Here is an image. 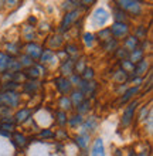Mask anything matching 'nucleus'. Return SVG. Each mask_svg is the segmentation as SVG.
Instances as JSON below:
<instances>
[{"label":"nucleus","mask_w":153,"mask_h":156,"mask_svg":"<svg viewBox=\"0 0 153 156\" xmlns=\"http://www.w3.org/2000/svg\"><path fill=\"white\" fill-rule=\"evenodd\" d=\"M68 98H70L71 104H72V108H77L79 104L85 99V97L82 95V92H81V91H78V90H75V88H74V90L71 91V94L68 95Z\"/></svg>","instance_id":"38"},{"label":"nucleus","mask_w":153,"mask_h":156,"mask_svg":"<svg viewBox=\"0 0 153 156\" xmlns=\"http://www.w3.org/2000/svg\"><path fill=\"white\" fill-rule=\"evenodd\" d=\"M149 29H150V27H148V26H146V23H139V24H136L135 27H132L130 34H133V36H135V37H136L139 41L146 40V38H149V36H148Z\"/></svg>","instance_id":"26"},{"label":"nucleus","mask_w":153,"mask_h":156,"mask_svg":"<svg viewBox=\"0 0 153 156\" xmlns=\"http://www.w3.org/2000/svg\"><path fill=\"white\" fill-rule=\"evenodd\" d=\"M99 47L102 48V51L103 53H106V54H113L116 51V50L120 47V41H118L116 38H109L108 41H105V43H101L99 44Z\"/></svg>","instance_id":"28"},{"label":"nucleus","mask_w":153,"mask_h":156,"mask_svg":"<svg viewBox=\"0 0 153 156\" xmlns=\"http://www.w3.org/2000/svg\"><path fill=\"white\" fill-rule=\"evenodd\" d=\"M88 67V61H87V55H84V54H81L77 60H75L74 62V74H81L85 68Z\"/></svg>","instance_id":"36"},{"label":"nucleus","mask_w":153,"mask_h":156,"mask_svg":"<svg viewBox=\"0 0 153 156\" xmlns=\"http://www.w3.org/2000/svg\"><path fill=\"white\" fill-rule=\"evenodd\" d=\"M108 19H109V13L102 7L96 9L95 12H94V14H92V21H94L96 26H99V29H102L103 26H105Z\"/></svg>","instance_id":"25"},{"label":"nucleus","mask_w":153,"mask_h":156,"mask_svg":"<svg viewBox=\"0 0 153 156\" xmlns=\"http://www.w3.org/2000/svg\"><path fill=\"white\" fill-rule=\"evenodd\" d=\"M113 4L116 7H119L120 10H123L129 16V19L141 17L145 12V6H143L145 3L141 0H116L113 2Z\"/></svg>","instance_id":"1"},{"label":"nucleus","mask_w":153,"mask_h":156,"mask_svg":"<svg viewBox=\"0 0 153 156\" xmlns=\"http://www.w3.org/2000/svg\"><path fill=\"white\" fill-rule=\"evenodd\" d=\"M74 62H75V60L70 57H67L62 61H60V64H58V75L60 77H65V78L71 77V75L74 74Z\"/></svg>","instance_id":"15"},{"label":"nucleus","mask_w":153,"mask_h":156,"mask_svg":"<svg viewBox=\"0 0 153 156\" xmlns=\"http://www.w3.org/2000/svg\"><path fill=\"white\" fill-rule=\"evenodd\" d=\"M23 95L20 91H12V92H0V107H7L13 111L23 107Z\"/></svg>","instance_id":"4"},{"label":"nucleus","mask_w":153,"mask_h":156,"mask_svg":"<svg viewBox=\"0 0 153 156\" xmlns=\"http://www.w3.org/2000/svg\"><path fill=\"white\" fill-rule=\"evenodd\" d=\"M53 85L60 95H70L71 91L74 90V87L71 85L70 80L65 77H60V75L53 78Z\"/></svg>","instance_id":"11"},{"label":"nucleus","mask_w":153,"mask_h":156,"mask_svg":"<svg viewBox=\"0 0 153 156\" xmlns=\"http://www.w3.org/2000/svg\"><path fill=\"white\" fill-rule=\"evenodd\" d=\"M13 77H14V73H10V71H4L0 74V84L2 82H9L13 81Z\"/></svg>","instance_id":"51"},{"label":"nucleus","mask_w":153,"mask_h":156,"mask_svg":"<svg viewBox=\"0 0 153 156\" xmlns=\"http://www.w3.org/2000/svg\"><path fill=\"white\" fill-rule=\"evenodd\" d=\"M21 48H23V43H20V41H9V43L4 44L2 51H4L12 58H17L21 54Z\"/></svg>","instance_id":"17"},{"label":"nucleus","mask_w":153,"mask_h":156,"mask_svg":"<svg viewBox=\"0 0 153 156\" xmlns=\"http://www.w3.org/2000/svg\"><path fill=\"white\" fill-rule=\"evenodd\" d=\"M92 107H94V101L89 98H85L82 101V102L79 104L77 108H74V112H77V114H79L81 116H87L91 114L92 111Z\"/></svg>","instance_id":"27"},{"label":"nucleus","mask_w":153,"mask_h":156,"mask_svg":"<svg viewBox=\"0 0 153 156\" xmlns=\"http://www.w3.org/2000/svg\"><path fill=\"white\" fill-rule=\"evenodd\" d=\"M95 37H96L98 44H101V43H105V41H108L109 38H112V34H111V30H109V27H102V29H99L95 33Z\"/></svg>","instance_id":"39"},{"label":"nucleus","mask_w":153,"mask_h":156,"mask_svg":"<svg viewBox=\"0 0 153 156\" xmlns=\"http://www.w3.org/2000/svg\"><path fill=\"white\" fill-rule=\"evenodd\" d=\"M13 109L7 107H0V118H6V116H12L13 115Z\"/></svg>","instance_id":"54"},{"label":"nucleus","mask_w":153,"mask_h":156,"mask_svg":"<svg viewBox=\"0 0 153 156\" xmlns=\"http://www.w3.org/2000/svg\"><path fill=\"white\" fill-rule=\"evenodd\" d=\"M143 129L145 132H148L149 135H152V131H153V114L150 112L149 116L146 118V121L143 122Z\"/></svg>","instance_id":"50"},{"label":"nucleus","mask_w":153,"mask_h":156,"mask_svg":"<svg viewBox=\"0 0 153 156\" xmlns=\"http://www.w3.org/2000/svg\"><path fill=\"white\" fill-rule=\"evenodd\" d=\"M36 138H38L40 140H44V142H48V140H55V136H54V129H51V128H40Z\"/></svg>","instance_id":"35"},{"label":"nucleus","mask_w":153,"mask_h":156,"mask_svg":"<svg viewBox=\"0 0 153 156\" xmlns=\"http://www.w3.org/2000/svg\"><path fill=\"white\" fill-rule=\"evenodd\" d=\"M128 80H129V74L125 73L123 70H120L119 67L112 73V81L115 82V85H118V84H126Z\"/></svg>","instance_id":"34"},{"label":"nucleus","mask_w":153,"mask_h":156,"mask_svg":"<svg viewBox=\"0 0 153 156\" xmlns=\"http://www.w3.org/2000/svg\"><path fill=\"white\" fill-rule=\"evenodd\" d=\"M17 60L20 61L21 67H23V70H26V68H30V67H33L34 66V62H37V61H34L33 58H30L29 55H26V54L21 53L19 57H17Z\"/></svg>","instance_id":"43"},{"label":"nucleus","mask_w":153,"mask_h":156,"mask_svg":"<svg viewBox=\"0 0 153 156\" xmlns=\"http://www.w3.org/2000/svg\"><path fill=\"white\" fill-rule=\"evenodd\" d=\"M54 136H55V142H65V140H70L71 139V135H70V131L67 128H57L54 131Z\"/></svg>","instance_id":"37"},{"label":"nucleus","mask_w":153,"mask_h":156,"mask_svg":"<svg viewBox=\"0 0 153 156\" xmlns=\"http://www.w3.org/2000/svg\"><path fill=\"white\" fill-rule=\"evenodd\" d=\"M98 125H99V119L98 116L94 115V114H89L84 118V122L79 128V132H87L89 135H92L94 132L98 129Z\"/></svg>","instance_id":"13"},{"label":"nucleus","mask_w":153,"mask_h":156,"mask_svg":"<svg viewBox=\"0 0 153 156\" xmlns=\"http://www.w3.org/2000/svg\"><path fill=\"white\" fill-rule=\"evenodd\" d=\"M54 54H55V58H57L58 61H62L64 58H67V54H65V51H64L62 48L57 50V51H54Z\"/></svg>","instance_id":"55"},{"label":"nucleus","mask_w":153,"mask_h":156,"mask_svg":"<svg viewBox=\"0 0 153 156\" xmlns=\"http://www.w3.org/2000/svg\"><path fill=\"white\" fill-rule=\"evenodd\" d=\"M0 136H2V138H6V139H10L12 133H9V132L3 131V129H0Z\"/></svg>","instance_id":"60"},{"label":"nucleus","mask_w":153,"mask_h":156,"mask_svg":"<svg viewBox=\"0 0 153 156\" xmlns=\"http://www.w3.org/2000/svg\"><path fill=\"white\" fill-rule=\"evenodd\" d=\"M34 116V111L33 108L30 107H20L19 109L13 112V119H14V122L16 125H27V123L33 119Z\"/></svg>","instance_id":"8"},{"label":"nucleus","mask_w":153,"mask_h":156,"mask_svg":"<svg viewBox=\"0 0 153 156\" xmlns=\"http://www.w3.org/2000/svg\"><path fill=\"white\" fill-rule=\"evenodd\" d=\"M37 29V33L38 34H48V33H53V27H51L50 23H47V21H41V23H38V27Z\"/></svg>","instance_id":"47"},{"label":"nucleus","mask_w":153,"mask_h":156,"mask_svg":"<svg viewBox=\"0 0 153 156\" xmlns=\"http://www.w3.org/2000/svg\"><path fill=\"white\" fill-rule=\"evenodd\" d=\"M79 77H81V80H84V81H94L96 77V73H95V70H94V67L88 66L87 68L79 74Z\"/></svg>","instance_id":"42"},{"label":"nucleus","mask_w":153,"mask_h":156,"mask_svg":"<svg viewBox=\"0 0 153 156\" xmlns=\"http://www.w3.org/2000/svg\"><path fill=\"white\" fill-rule=\"evenodd\" d=\"M112 19L113 21H120V23H130V19L123 10L116 7L115 4H112Z\"/></svg>","instance_id":"33"},{"label":"nucleus","mask_w":153,"mask_h":156,"mask_svg":"<svg viewBox=\"0 0 153 156\" xmlns=\"http://www.w3.org/2000/svg\"><path fill=\"white\" fill-rule=\"evenodd\" d=\"M0 129L9 132V133H13V132L17 129V125L12 116H6V118H0Z\"/></svg>","instance_id":"31"},{"label":"nucleus","mask_w":153,"mask_h":156,"mask_svg":"<svg viewBox=\"0 0 153 156\" xmlns=\"http://www.w3.org/2000/svg\"><path fill=\"white\" fill-rule=\"evenodd\" d=\"M44 48V45L40 44L38 41H33V43H24L23 44V48H21V53L29 55L30 58H33L34 61H38V58L41 55V51Z\"/></svg>","instance_id":"10"},{"label":"nucleus","mask_w":153,"mask_h":156,"mask_svg":"<svg viewBox=\"0 0 153 156\" xmlns=\"http://www.w3.org/2000/svg\"><path fill=\"white\" fill-rule=\"evenodd\" d=\"M84 118H85V116H81L79 114H77V112L68 114L67 129H68V131H77V129H79L81 125H82V122H84Z\"/></svg>","instance_id":"22"},{"label":"nucleus","mask_w":153,"mask_h":156,"mask_svg":"<svg viewBox=\"0 0 153 156\" xmlns=\"http://www.w3.org/2000/svg\"><path fill=\"white\" fill-rule=\"evenodd\" d=\"M123 149L122 148H116L113 152H112V156H123Z\"/></svg>","instance_id":"58"},{"label":"nucleus","mask_w":153,"mask_h":156,"mask_svg":"<svg viewBox=\"0 0 153 156\" xmlns=\"http://www.w3.org/2000/svg\"><path fill=\"white\" fill-rule=\"evenodd\" d=\"M118 67H119L120 70H123L125 73H128V74L130 75V74H132V71H133L135 64H133L132 61H129L128 58H126V60H122V61L118 62Z\"/></svg>","instance_id":"45"},{"label":"nucleus","mask_w":153,"mask_h":156,"mask_svg":"<svg viewBox=\"0 0 153 156\" xmlns=\"http://www.w3.org/2000/svg\"><path fill=\"white\" fill-rule=\"evenodd\" d=\"M21 84H17L14 81L2 82L0 84V92H12V91H20Z\"/></svg>","instance_id":"40"},{"label":"nucleus","mask_w":153,"mask_h":156,"mask_svg":"<svg viewBox=\"0 0 153 156\" xmlns=\"http://www.w3.org/2000/svg\"><path fill=\"white\" fill-rule=\"evenodd\" d=\"M136 156H150V148L148 149H142V151H139V152H136Z\"/></svg>","instance_id":"57"},{"label":"nucleus","mask_w":153,"mask_h":156,"mask_svg":"<svg viewBox=\"0 0 153 156\" xmlns=\"http://www.w3.org/2000/svg\"><path fill=\"white\" fill-rule=\"evenodd\" d=\"M7 71H10V73H19V71H23V67H21L20 61L17 58H12L10 62H9Z\"/></svg>","instance_id":"48"},{"label":"nucleus","mask_w":153,"mask_h":156,"mask_svg":"<svg viewBox=\"0 0 153 156\" xmlns=\"http://www.w3.org/2000/svg\"><path fill=\"white\" fill-rule=\"evenodd\" d=\"M78 156H79V155H78Z\"/></svg>","instance_id":"61"},{"label":"nucleus","mask_w":153,"mask_h":156,"mask_svg":"<svg viewBox=\"0 0 153 156\" xmlns=\"http://www.w3.org/2000/svg\"><path fill=\"white\" fill-rule=\"evenodd\" d=\"M112 57L115 58V60H118V62H119V61H122V60H126V58L129 57V51H126V50H125L123 47L120 45L119 48H118L115 53L112 54Z\"/></svg>","instance_id":"46"},{"label":"nucleus","mask_w":153,"mask_h":156,"mask_svg":"<svg viewBox=\"0 0 153 156\" xmlns=\"http://www.w3.org/2000/svg\"><path fill=\"white\" fill-rule=\"evenodd\" d=\"M68 80H70L71 85L74 87V88H77V87L79 85V82H81V77H79L78 74H72L71 77H68Z\"/></svg>","instance_id":"53"},{"label":"nucleus","mask_w":153,"mask_h":156,"mask_svg":"<svg viewBox=\"0 0 153 156\" xmlns=\"http://www.w3.org/2000/svg\"><path fill=\"white\" fill-rule=\"evenodd\" d=\"M75 90L81 91L85 98H89V99H92V101H94V99L96 98L98 90H99V84H98V81H96V80H94V81H84V80H81L79 85L77 87Z\"/></svg>","instance_id":"7"},{"label":"nucleus","mask_w":153,"mask_h":156,"mask_svg":"<svg viewBox=\"0 0 153 156\" xmlns=\"http://www.w3.org/2000/svg\"><path fill=\"white\" fill-rule=\"evenodd\" d=\"M145 57H146V54L143 53L139 47H137V48H135L133 51H130V53H129L128 60H129V61H132L133 64H136V62H139L141 60H143Z\"/></svg>","instance_id":"41"},{"label":"nucleus","mask_w":153,"mask_h":156,"mask_svg":"<svg viewBox=\"0 0 153 156\" xmlns=\"http://www.w3.org/2000/svg\"><path fill=\"white\" fill-rule=\"evenodd\" d=\"M139 48L145 54L150 53V51H152V40H150V38H146V40L139 41Z\"/></svg>","instance_id":"49"},{"label":"nucleus","mask_w":153,"mask_h":156,"mask_svg":"<svg viewBox=\"0 0 153 156\" xmlns=\"http://www.w3.org/2000/svg\"><path fill=\"white\" fill-rule=\"evenodd\" d=\"M81 41H82V45L87 50H94L98 45L95 33H92V31H84L81 34Z\"/></svg>","instance_id":"24"},{"label":"nucleus","mask_w":153,"mask_h":156,"mask_svg":"<svg viewBox=\"0 0 153 156\" xmlns=\"http://www.w3.org/2000/svg\"><path fill=\"white\" fill-rule=\"evenodd\" d=\"M71 140H72V144L77 146L79 152H84V151L89 149V145L92 142V135H89L87 132H78L77 135L71 136Z\"/></svg>","instance_id":"9"},{"label":"nucleus","mask_w":153,"mask_h":156,"mask_svg":"<svg viewBox=\"0 0 153 156\" xmlns=\"http://www.w3.org/2000/svg\"><path fill=\"white\" fill-rule=\"evenodd\" d=\"M10 140H12L13 146L16 149H26V146L29 145V136L26 135L24 132L20 131H14L10 136Z\"/></svg>","instance_id":"16"},{"label":"nucleus","mask_w":153,"mask_h":156,"mask_svg":"<svg viewBox=\"0 0 153 156\" xmlns=\"http://www.w3.org/2000/svg\"><path fill=\"white\" fill-rule=\"evenodd\" d=\"M65 36L62 34H58L57 31H53L51 34L47 36V48H51L53 51H57V50L62 48L64 44H65Z\"/></svg>","instance_id":"14"},{"label":"nucleus","mask_w":153,"mask_h":156,"mask_svg":"<svg viewBox=\"0 0 153 156\" xmlns=\"http://www.w3.org/2000/svg\"><path fill=\"white\" fill-rule=\"evenodd\" d=\"M43 81L41 80H27V81H24L23 84H21L20 87V94L23 95V97H29V98H33V97H36V95L41 91L43 88Z\"/></svg>","instance_id":"6"},{"label":"nucleus","mask_w":153,"mask_h":156,"mask_svg":"<svg viewBox=\"0 0 153 156\" xmlns=\"http://www.w3.org/2000/svg\"><path fill=\"white\" fill-rule=\"evenodd\" d=\"M21 37H23V41L24 43H33V41H37L38 33L37 29L34 26H29V24H23L21 27Z\"/></svg>","instance_id":"19"},{"label":"nucleus","mask_w":153,"mask_h":156,"mask_svg":"<svg viewBox=\"0 0 153 156\" xmlns=\"http://www.w3.org/2000/svg\"><path fill=\"white\" fill-rule=\"evenodd\" d=\"M26 24H29V26H36L38 24V20H37V17L36 16H29L27 17V20H26Z\"/></svg>","instance_id":"56"},{"label":"nucleus","mask_w":153,"mask_h":156,"mask_svg":"<svg viewBox=\"0 0 153 156\" xmlns=\"http://www.w3.org/2000/svg\"><path fill=\"white\" fill-rule=\"evenodd\" d=\"M89 156H106V149H105V144H103L102 138H95L92 140V146L89 151Z\"/></svg>","instance_id":"21"},{"label":"nucleus","mask_w":153,"mask_h":156,"mask_svg":"<svg viewBox=\"0 0 153 156\" xmlns=\"http://www.w3.org/2000/svg\"><path fill=\"white\" fill-rule=\"evenodd\" d=\"M120 45H122L126 51H129V53H130V51H133L135 48H137V47H139V40H137L133 34H129L128 37L123 38V40L120 41Z\"/></svg>","instance_id":"32"},{"label":"nucleus","mask_w":153,"mask_h":156,"mask_svg":"<svg viewBox=\"0 0 153 156\" xmlns=\"http://www.w3.org/2000/svg\"><path fill=\"white\" fill-rule=\"evenodd\" d=\"M150 112H152V102L141 104L139 108H137V111H136V115H135V122L143 123L146 121V118L149 116Z\"/></svg>","instance_id":"20"},{"label":"nucleus","mask_w":153,"mask_h":156,"mask_svg":"<svg viewBox=\"0 0 153 156\" xmlns=\"http://www.w3.org/2000/svg\"><path fill=\"white\" fill-rule=\"evenodd\" d=\"M141 105V99L135 98L132 99L130 102H128L123 107V111H122V115H120L119 119V125L120 128H129L135 122V115H136L137 108Z\"/></svg>","instance_id":"3"},{"label":"nucleus","mask_w":153,"mask_h":156,"mask_svg":"<svg viewBox=\"0 0 153 156\" xmlns=\"http://www.w3.org/2000/svg\"><path fill=\"white\" fill-rule=\"evenodd\" d=\"M62 50L65 51L67 57L74 58V60H77V58H78L79 55L82 54V51H81V47H79V44L77 43V41H65V44H64Z\"/></svg>","instance_id":"18"},{"label":"nucleus","mask_w":153,"mask_h":156,"mask_svg":"<svg viewBox=\"0 0 153 156\" xmlns=\"http://www.w3.org/2000/svg\"><path fill=\"white\" fill-rule=\"evenodd\" d=\"M150 70H152V61H150V57H145L143 60H141L139 62L135 64L133 71H132V74L130 75H133V77H143L145 78Z\"/></svg>","instance_id":"12"},{"label":"nucleus","mask_w":153,"mask_h":156,"mask_svg":"<svg viewBox=\"0 0 153 156\" xmlns=\"http://www.w3.org/2000/svg\"><path fill=\"white\" fill-rule=\"evenodd\" d=\"M55 109H60L62 112H67V114H71L74 112V108H72V104H71L68 95H60L57 98V102H55Z\"/></svg>","instance_id":"23"},{"label":"nucleus","mask_w":153,"mask_h":156,"mask_svg":"<svg viewBox=\"0 0 153 156\" xmlns=\"http://www.w3.org/2000/svg\"><path fill=\"white\" fill-rule=\"evenodd\" d=\"M53 121H54V123L57 125V128H67L68 114L60 111V109H54L53 111Z\"/></svg>","instance_id":"29"},{"label":"nucleus","mask_w":153,"mask_h":156,"mask_svg":"<svg viewBox=\"0 0 153 156\" xmlns=\"http://www.w3.org/2000/svg\"><path fill=\"white\" fill-rule=\"evenodd\" d=\"M55 60V54H54V51L51 48H47V47H44L41 51V55H40V58H38V61L40 64H43V66H48V64H51V62Z\"/></svg>","instance_id":"30"},{"label":"nucleus","mask_w":153,"mask_h":156,"mask_svg":"<svg viewBox=\"0 0 153 156\" xmlns=\"http://www.w3.org/2000/svg\"><path fill=\"white\" fill-rule=\"evenodd\" d=\"M82 16H84L82 12L78 10V9H72V10H70V12H65L55 31H57L58 34L65 36L67 33H70L71 30H72V26H74L75 21L78 20L79 17H82Z\"/></svg>","instance_id":"2"},{"label":"nucleus","mask_w":153,"mask_h":156,"mask_svg":"<svg viewBox=\"0 0 153 156\" xmlns=\"http://www.w3.org/2000/svg\"><path fill=\"white\" fill-rule=\"evenodd\" d=\"M112 37L116 38L118 41H122L123 38H126L132 31V26L130 23H120V21H113L109 26Z\"/></svg>","instance_id":"5"},{"label":"nucleus","mask_w":153,"mask_h":156,"mask_svg":"<svg viewBox=\"0 0 153 156\" xmlns=\"http://www.w3.org/2000/svg\"><path fill=\"white\" fill-rule=\"evenodd\" d=\"M136 149L135 148H129L128 151H126V153H125V156H136Z\"/></svg>","instance_id":"59"},{"label":"nucleus","mask_w":153,"mask_h":156,"mask_svg":"<svg viewBox=\"0 0 153 156\" xmlns=\"http://www.w3.org/2000/svg\"><path fill=\"white\" fill-rule=\"evenodd\" d=\"M10 60H12L10 55H7L4 51H0V74L4 73V71H7V67H9Z\"/></svg>","instance_id":"44"},{"label":"nucleus","mask_w":153,"mask_h":156,"mask_svg":"<svg viewBox=\"0 0 153 156\" xmlns=\"http://www.w3.org/2000/svg\"><path fill=\"white\" fill-rule=\"evenodd\" d=\"M128 84H118V85H115V90H113V92H115L116 97H120V95L123 94L125 91L128 90Z\"/></svg>","instance_id":"52"}]
</instances>
